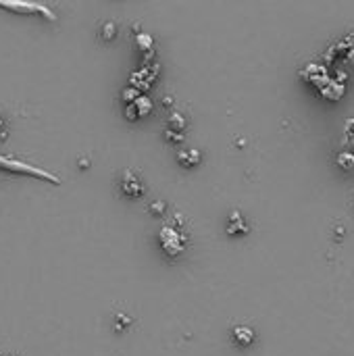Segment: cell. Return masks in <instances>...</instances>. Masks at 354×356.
<instances>
[{"instance_id": "1", "label": "cell", "mask_w": 354, "mask_h": 356, "mask_svg": "<svg viewBox=\"0 0 354 356\" xmlns=\"http://www.w3.org/2000/svg\"><path fill=\"white\" fill-rule=\"evenodd\" d=\"M0 169H3V171H11V173H21V175H32V177H38V180L50 182V184H61L58 177L52 175V173H48L46 169H40L36 165H29L25 161H19L15 157H5V154H0Z\"/></svg>"}, {"instance_id": "2", "label": "cell", "mask_w": 354, "mask_h": 356, "mask_svg": "<svg viewBox=\"0 0 354 356\" xmlns=\"http://www.w3.org/2000/svg\"><path fill=\"white\" fill-rule=\"evenodd\" d=\"M0 9L17 13V15H40L48 21H54L56 15L52 9H48L46 5L34 3V0H0Z\"/></svg>"}, {"instance_id": "3", "label": "cell", "mask_w": 354, "mask_h": 356, "mask_svg": "<svg viewBox=\"0 0 354 356\" xmlns=\"http://www.w3.org/2000/svg\"><path fill=\"white\" fill-rule=\"evenodd\" d=\"M161 242H163V248L169 254H180L184 250V238H182V233H177L173 227H165L161 231Z\"/></svg>"}, {"instance_id": "4", "label": "cell", "mask_w": 354, "mask_h": 356, "mask_svg": "<svg viewBox=\"0 0 354 356\" xmlns=\"http://www.w3.org/2000/svg\"><path fill=\"white\" fill-rule=\"evenodd\" d=\"M121 190H123L127 196H140V194H142V184H140V180H138L134 173L127 171V173L123 175V180H121Z\"/></svg>"}, {"instance_id": "5", "label": "cell", "mask_w": 354, "mask_h": 356, "mask_svg": "<svg viewBox=\"0 0 354 356\" xmlns=\"http://www.w3.org/2000/svg\"><path fill=\"white\" fill-rule=\"evenodd\" d=\"M233 338H235V342H240V344H252V340H254V333H252V329H248V327H238L235 329V333H233Z\"/></svg>"}, {"instance_id": "6", "label": "cell", "mask_w": 354, "mask_h": 356, "mask_svg": "<svg viewBox=\"0 0 354 356\" xmlns=\"http://www.w3.org/2000/svg\"><path fill=\"white\" fill-rule=\"evenodd\" d=\"M115 34H117L115 23H104V25H102V29H100L102 40H113V38H115Z\"/></svg>"}, {"instance_id": "7", "label": "cell", "mask_w": 354, "mask_h": 356, "mask_svg": "<svg viewBox=\"0 0 354 356\" xmlns=\"http://www.w3.org/2000/svg\"><path fill=\"white\" fill-rule=\"evenodd\" d=\"M9 138V123L5 121V117H0V140H7Z\"/></svg>"}, {"instance_id": "8", "label": "cell", "mask_w": 354, "mask_h": 356, "mask_svg": "<svg viewBox=\"0 0 354 356\" xmlns=\"http://www.w3.org/2000/svg\"><path fill=\"white\" fill-rule=\"evenodd\" d=\"M152 209H154V213H163V204H161V202H159V204H154Z\"/></svg>"}]
</instances>
